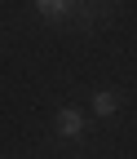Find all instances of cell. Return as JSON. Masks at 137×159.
Wrapping results in <instances>:
<instances>
[{"label": "cell", "mask_w": 137, "mask_h": 159, "mask_svg": "<svg viewBox=\"0 0 137 159\" xmlns=\"http://www.w3.org/2000/svg\"><path fill=\"white\" fill-rule=\"evenodd\" d=\"M115 111H120V97H115V93H102V89H97V93H93V115L111 119Z\"/></svg>", "instance_id": "cell-3"}, {"label": "cell", "mask_w": 137, "mask_h": 159, "mask_svg": "<svg viewBox=\"0 0 137 159\" xmlns=\"http://www.w3.org/2000/svg\"><path fill=\"white\" fill-rule=\"evenodd\" d=\"M35 13L49 18V22H57V18L71 13V0H35Z\"/></svg>", "instance_id": "cell-2"}, {"label": "cell", "mask_w": 137, "mask_h": 159, "mask_svg": "<svg viewBox=\"0 0 137 159\" xmlns=\"http://www.w3.org/2000/svg\"><path fill=\"white\" fill-rule=\"evenodd\" d=\"M53 128L62 133V137H80V133H84V115L75 111V106H66V111H57V119H53Z\"/></svg>", "instance_id": "cell-1"}]
</instances>
